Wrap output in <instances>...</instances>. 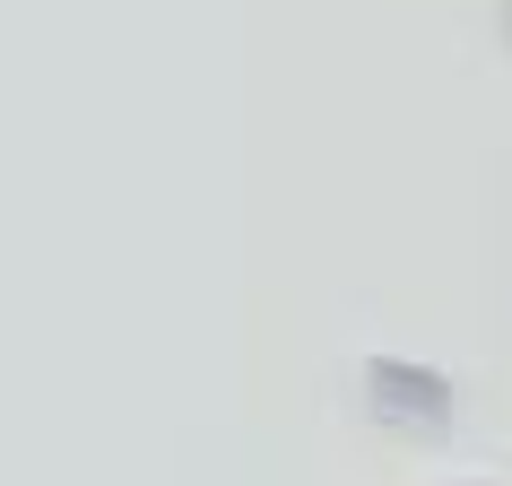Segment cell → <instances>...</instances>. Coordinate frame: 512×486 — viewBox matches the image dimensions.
<instances>
[{
	"label": "cell",
	"instance_id": "1",
	"mask_svg": "<svg viewBox=\"0 0 512 486\" xmlns=\"http://www.w3.org/2000/svg\"><path fill=\"white\" fill-rule=\"evenodd\" d=\"M374 382H382V408H391V417H417V426H443V417H452L443 374H417V365H391V356H382Z\"/></svg>",
	"mask_w": 512,
	"mask_h": 486
}]
</instances>
